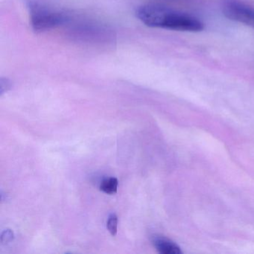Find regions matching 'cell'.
<instances>
[{"mask_svg": "<svg viewBox=\"0 0 254 254\" xmlns=\"http://www.w3.org/2000/svg\"><path fill=\"white\" fill-rule=\"evenodd\" d=\"M136 14L148 27L185 32H199L204 29V24L197 17L158 4L142 5Z\"/></svg>", "mask_w": 254, "mask_h": 254, "instance_id": "cell-1", "label": "cell"}, {"mask_svg": "<svg viewBox=\"0 0 254 254\" xmlns=\"http://www.w3.org/2000/svg\"><path fill=\"white\" fill-rule=\"evenodd\" d=\"M32 29L36 32H44L69 23L70 16L66 13L55 9L36 0L26 2Z\"/></svg>", "mask_w": 254, "mask_h": 254, "instance_id": "cell-2", "label": "cell"}, {"mask_svg": "<svg viewBox=\"0 0 254 254\" xmlns=\"http://www.w3.org/2000/svg\"><path fill=\"white\" fill-rule=\"evenodd\" d=\"M221 10L228 20L254 29V8L242 0H222Z\"/></svg>", "mask_w": 254, "mask_h": 254, "instance_id": "cell-3", "label": "cell"}, {"mask_svg": "<svg viewBox=\"0 0 254 254\" xmlns=\"http://www.w3.org/2000/svg\"><path fill=\"white\" fill-rule=\"evenodd\" d=\"M153 244L161 254H181L182 251L176 243L163 236H154Z\"/></svg>", "mask_w": 254, "mask_h": 254, "instance_id": "cell-4", "label": "cell"}, {"mask_svg": "<svg viewBox=\"0 0 254 254\" xmlns=\"http://www.w3.org/2000/svg\"><path fill=\"white\" fill-rule=\"evenodd\" d=\"M119 181L117 178H109L103 180L101 183L100 189L101 191L106 193L108 194H114L117 192L118 190Z\"/></svg>", "mask_w": 254, "mask_h": 254, "instance_id": "cell-5", "label": "cell"}, {"mask_svg": "<svg viewBox=\"0 0 254 254\" xmlns=\"http://www.w3.org/2000/svg\"><path fill=\"white\" fill-rule=\"evenodd\" d=\"M117 227H118V218L116 214L112 213L108 218L107 228L113 236H115L117 234Z\"/></svg>", "mask_w": 254, "mask_h": 254, "instance_id": "cell-6", "label": "cell"}, {"mask_svg": "<svg viewBox=\"0 0 254 254\" xmlns=\"http://www.w3.org/2000/svg\"><path fill=\"white\" fill-rule=\"evenodd\" d=\"M14 239V233L11 230H5L2 233V236H1V242H2V244L8 243V242H11Z\"/></svg>", "mask_w": 254, "mask_h": 254, "instance_id": "cell-7", "label": "cell"}, {"mask_svg": "<svg viewBox=\"0 0 254 254\" xmlns=\"http://www.w3.org/2000/svg\"><path fill=\"white\" fill-rule=\"evenodd\" d=\"M0 88H1V95L3 94L4 92H6L7 90H9L11 87V82L8 80L5 79L3 78L1 79V83H0Z\"/></svg>", "mask_w": 254, "mask_h": 254, "instance_id": "cell-8", "label": "cell"}]
</instances>
